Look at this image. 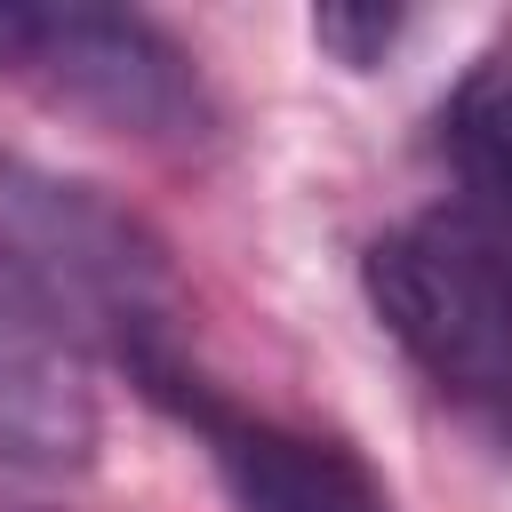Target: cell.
Here are the masks:
<instances>
[{"label":"cell","mask_w":512,"mask_h":512,"mask_svg":"<svg viewBox=\"0 0 512 512\" xmlns=\"http://www.w3.org/2000/svg\"><path fill=\"white\" fill-rule=\"evenodd\" d=\"M368 312L448 416L512 456V232L480 208H424L368 240Z\"/></svg>","instance_id":"1"},{"label":"cell","mask_w":512,"mask_h":512,"mask_svg":"<svg viewBox=\"0 0 512 512\" xmlns=\"http://www.w3.org/2000/svg\"><path fill=\"white\" fill-rule=\"evenodd\" d=\"M0 272L72 336H104L136 384L184 368V304L160 240L96 184L0 152Z\"/></svg>","instance_id":"2"},{"label":"cell","mask_w":512,"mask_h":512,"mask_svg":"<svg viewBox=\"0 0 512 512\" xmlns=\"http://www.w3.org/2000/svg\"><path fill=\"white\" fill-rule=\"evenodd\" d=\"M0 88L128 144H200L216 128L200 56L144 8L104 0H0Z\"/></svg>","instance_id":"3"},{"label":"cell","mask_w":512,"mask_h":512,"mask_svg":"<svg viewBox=\"0 0 512 512\" xmlns=\"http://www.w3.org/2000/svg\"><path fill=\"white\" fill-rule=\"evenodd\" d=\"M144 392L208 440L232 512H400L360 448H344L328 432H304V424H280V416H248L216 384H200L192 368H168Z\"/></svg>","instance_id":"4"},{"label":"cell","mask_w":512,"mask_h":512,"mask_svg":"<svg viewBox=\"0 0 512 512\" xmlns=\"http://www.w3.org/2000/svg\"><path fill=\"white\" fill-rule=\"evenodd\" d=\"M96 400L80 376V336L56 328L8 272H0V456L32 472L88 464Z\"/></svg>","instance_id":"5"},{"label":"cell","mask_w":512,"mask_h":512,"mask_svg":"<svg viewBox=\"0 0 512 512\" xmlns=\"http://www.w3.org/2000/svg\"><path fill=\"white\" fill-rule=\"evenodd\" d=\"M440 152L464 184V208L512 232V32H496L440 104Z\"/></svg>","instance_id":"6"},{"label":"cell","mask_w":512,"mask_h":512,"mask_svg":"<svg viewBox=\"0 0 512 512\" xmlns=\"http://www.w3.org/2000/svg\"><path fill=\"white\" fill-rule=\"evenodd\" d=\"M408 32V8H312V40L344 72H376Z\"/></svg>","instance_id":"7"}]
</instances>
